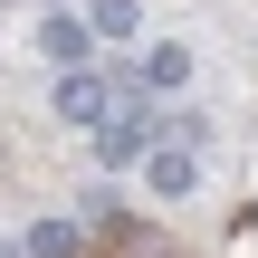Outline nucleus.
Segmentation results:
<instances>
[{
    "instance_id": "obj_1",
    "label": "nucleus",
    "mask_w": 258,
    "mask_h": 258,
    "mask_svg": "<svg viewBox=\"0 0 258 258\" xmlns=\"http://www.w3.org/2000/svg\"><path fill=\"white\" fill-rule=\"evenodd\" d=\"M96 153H105V163H115V172H124V163H144V153H153V115H144V86H124V96H115V115H105V124H96Z\"/></svg>"
},
{
    "instance_id": "obj_2",
    "label": "nucleus",
    "mask_w": 258,
    "mask_h": 258,
    "mask_svg": "<svg viewBox=\"0 0 258 258\" xmlns=\"http://www.w3.org/2000/svg\"><path fill=\"white\" fill-rule=\"evenodd\" d=\"M144 182H153L163 201H182V191H201V163H191V144H153V153H144Z\"/></svg>"
},
{
    "instance_id": "obj_3",
    "label": "nucleus",
    "mask_w": 258,
    "mask_h": 258,
    "mask_svg": "<svg viewBox=\"0 0 258 258\" xmlns=\"http://www.w3.org/2000/svg\"><path fill=\"white\" fill-rule=\"evenodd\" d=\"M38 48H48L57 67H86V48H96V38H86V19H67V10H48V19H38Z\"/></svg>"
},
{
    "instance_id": "obj_4",
    "label": "nucleus",
    "mask_w": 258,
    "mask_h": 258,
    "mask_svg": "<svg viewBox=\"0 0 258 258\" xmlns=\"http://www.w3.org/2000/svg\"><path fill=\"white\" fill-rule=\"evenodd\" d=\"M86 38H144V0H96L86 10Z\"/></svg>"
},
{
    "instance_id": "obj_5",
    "label": "nucleus",
    "mask_w": 258,
    "mask_h": 258,
    "mask_svg": "<svg viewBox=\"0 0 258 258\" xmlns=\"http://www.w3.org/2000/svg\"><path fill=\"white\" fill-rule=\"evenodd\" d=\"M182 77H191V48H172V38L144 48V67H134V86H182Z\"/></svg>"
},
{
    "instance_id": "obj_6",
    "label": "nucleus",
    "mask_w": 258,
    "mask_h": 258,
    "mask_svg": "<svg viewBox=\"0 0 258 258\" xmlns=\"http://www.w3.org/2000/svg\"><path fill=\"white\" fill-rule=\"evenodd\" d=\"M19 258H86V239H77V220H38Z\"/></svg>"
}]
</instances>
